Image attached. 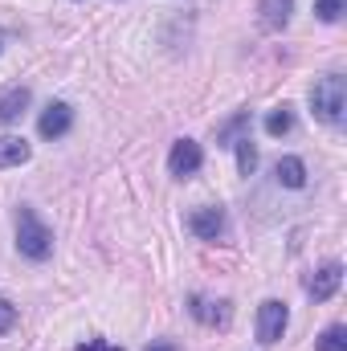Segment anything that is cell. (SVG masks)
<instances>
[{
  "instance_id": "obj_1",
  "label": "cell",
  "mask_w": 347,
  "mask_h": 351,
  "mask_svg": "<svg viewBox=\"0 0 347 351\" xmlns=\"http://www.w3.org/2000/svg\"><path fill=\"white\" fill-rule=\"evenodd\" d=\"M16 250L29 262H45L53 254V233L45 229V221L29 204H21V213H16Z\"/></svg>"
},
{
  "instance_id": "obj_2",
  "label": "cell",
  "mask_w": 347,
  "mask_h": 351,
  "mask_svg": "<svg viewBox=\"0 0 347 351\" xmlns=\"http://www.w3.org/2000/svg\"><path fill=\"white\" fill-rule=\"evenodd\" d=\"M311 110H315V119H323V123H331V127L344 123V110H347L344 74H323V78L311 86Z\"/></svg>"
},
{
  "instance_id": "obj_3",
  "label": "cell",
  "mask_w": 347,
  "mask_h": 351,
  "mask_svg": "<svg viewBox=\"0 0 347 351\" xmlns=\"http://www.w3.org/2000/svg\"><path fill=\"white\" fill-rule=\"evenodd\" d=\"M286 323H290L286 302L265 298V302L258 306V339H261V343H278V339H282V331H286Z\"/></svg>"
},
{
  "instance_id": "obj_4",
  "label": "cell",
  "mask_w": 347,
  "mask_h": 351,
  "mask_svg": "<svg viewBox=\"0 0 347 351\" xmlns=\"http://www.w3.org/2000/svg\"><path fill=\"white\" fill-rule=\"evenodd\" d=\"M200 164H204L200 143H196V139H176V143H172V156H168V172L184 180V176H196V172H200Z\"/></svg>"
},
{
  "instance_id": "obj_5",
  "label": "cell",
  "mask_w": 347,
  "mask_h": 351,
  "mask_svg": "<svg viewBox=\"0 0 347 351\" xmlns=\"http://www.w3.org/2000/svg\"><path fill=\"white\" fill-rule=\"evenodd\" d=\"M70 127H74V110H70V102H49V106L41 110V119H37V131H41L45 139H62Z\"/></svg>"
},
{
  "instance_id": "obj_6",
  "label": "cell",
  "mask_w": 347,
  "mask_h": 351,
  "mask_svg": "<svg viewBox=\"0 0 347 351\" xmlns=\"http://www.w3.org/2000/svg\"><path fill=\"white\" fill-rule=\"evenodd\" d=\"M188 229H192L200 241H217V237L225 233V208H217V204L196 208V213L188 217Z\"/></svg>"
},
{
  "instance_id": "obj_7",
  "label": "cell",
  "mask_w": 347,
  "mask_h": 351,
  "mask_svg": "<svg viewBox=\"0 0 347 351\" xmlns=\"http://www.w3.org/2000/svg\"><path fill=\"white\" fill-rule=\"evenodd\" d=\"M339 282H344V265L331 262V265H323V269H315V274L307 278V294H311L315 302H327V298L339 290Z\"/></svg>"
},
{
  "instance_id": "obj_8",
  "label": "cell",
  "mask_w": 347,
  "mask_h": 351,
  "mask_svg": "<svg viewBox=\"0 0 347 351\" xmlns=\"http://www.w3.org/2000/svg\"><path fill=\"white\" fill-rule=\"evenodd\" d=\"M290 12H294V0H261L258 4V21L265 33H282L290 25Z\"/></svg>"
},
{
  "instance_id": "obj_9",
  "label": "cell",
  "mask_w": 347,
  "mask_h": 351,
  "mask_svg": "<svg viewBox=\"0 0 347 351\" xmlns=\"http://www.w3.org/2000/svg\"><path fill=\"white\" fill-rule=\"evenodd\" d=\"M192 319L204 323V327H225L229 323V306L225 302H204V298H192Z\"/></svg>"
},
{
  "instance_id": "obj_10",
  "label": "cell",
  "mask_w": 347,
  "mask_h": 351,
  "mask_svg": "<svg viewBox=\"0 0 347 351\" xmlns=\"http://www.w3.org/2000/svg\"><path fill=\"white\" fill-rule=\"evenodd\" d=\"M29 106V86H12L0 94V123H16Z\"/></svg>"
},
{
  "instance_id": "obj_11",
  "label": "cell",
  "mask_w": 347,
  "mask_h": 351,
  "mask_svg": "<svg viewBox=\"0 0 347 351\" xmlns=\"http://www.w3.org/2000/svg\"><path fill=\"white\" fill-rule=\"evenodd\" d=\"M29 156L33 152H29V143L21 135H0V168H21Z\"/></svg>"
},
{
  "instance_id": "obj_12",
  "label": "cell",
  "mask_w": 347,
  "mask_h": 351,
  "mask_svg": "<svg viewBox=\"0 0 347 351\" xmlns=\"http://www.w3.org/2000/svg\"><path fill=\"white\" fill-rule=\"evenodd\" d=\"M274 172H278V184H286V188H302L307 184V164L298 156H282Z\"/></svg>"
},
{
  "instance_id": "obj_13",
  "label": "cell",
  "mask_w": 347,
  "mask_h": 351,
  "mask_svg": "<svg viewBox=\"0 0 347 351\" xmlns=\"http://www.w3.org/2000/svg\"><path fill=\"white\" fill-rule=\"evenodd\" d=\"M290 127H294V114H290V106H278V110H270V114H265V135L282 139Z\"/></svg>"
},
{
  "instance_id": "obj_14",
  "label": "cell",
  "mask_w": 347,
  "mask_h": 351,
  "mask_svg": "<svg viewBox=\"0 0 347 351\" xmlns=\"http://www.w3.org/2000/svg\"><path fill=\"white\" fill-rule=\"evenodd\" d=\"M233 147H237V172L254 176V168H258V147H254V139L246 135V139H237Z\"/></svg>"
},
{
  "instance_id": "obj_15",
  "label": "cell",
  "mask_w": 347,
  "mask_h": 351,
  "mask_svg": "<svg viewBox=\"0 0 347 351\" xmlns=\"http://www.w3.org/2000/svg\"><path fill=\"white\" fill-rule=\"evenodd\" d=\"M315 348L319 351H347V331L339 327V323H331V327L315 339Z\"/></svg>"
},
{
  "instance_id": "obj_16",
  "label": "cell",
  "mask_w": 347,
  "mask_h": 351,
  "mask_svg": "<svg viewBox=\"0 0 347 351\" xmlns=\"http://www.w3.org/2000/svg\"><path fill=\"white\" fill-rule=\"evenodd\" d=\"M347 0H315V16L323 21V25H335L339 16H344Z\"/></svg>"
},
{
  "instance_id": "obj_17",
  "label": "cell",
  "mask_w": 347,
  "mask_h": 351,
  "mask_svg": "<svg viewBox=\"0 0 347 351\" xmlns=\"http://www.w3.org/2000/svg\"><path fill=\"white\" fill-rule=\"evenodd\" d=\"M246 123H250V114H246V110H241V114H237V119H229V123H225V127H221V131H217V143H221V147H233V143H237V131H241V127H246Z\"/></svg>"
},
{
  "instance_id": "obj_18",
  "label": "cell",
  "mask_w": 347,
  "mask_h": 351,
  "mask_svg": "<svg viewBox=\"0 0 347 351\" xmlns=\"http://www.w3.org/2000/svg\"><path fill=\"white\" fill-rule=\"evenodd\" d=\"M12 327H16V306H12V302L0 294V335H8Z\"/></svg>"
},
{
  "instance_id": "obj_19",
  "label": "cell",
  "mask_w": 347,
  "mask_h": 351,
  "mask_svg": "<svg viewBox=\"0 0 347 351\" xmlns=\"http://www.w3.org/2000/svg\"><path fill=\"white\" fill-rule=\"evenodd\" d=\"M102 348H106L102 339H90V343H82V348H78V351H102Z\"/></svg>"
},
{
  "instance_id": "obj_20",
  "label": "cell",
  "mask_w": 347,
  "mask_h": 351,
  "mask_svg": "<svg viewBox=\"0 0 347 351\" xmlns=\"http://www.w3.org/2000/svg\"><path fill=\"white\" fill-rule=\"evenodd\" d=\"M147 351H180L176 343H156V348H147Z\"/></svg>"
},
{
  "instance_id": "obj_21",
  "label": "cell",
  "mask_w": 347,
  "mask_h": 351,
  "mask_svg": "<svg viewBox=\"0 0 347 351\" xmlns=\"http://www.w3.org/2000/svg\"><path fill=\"white\" fill-rule=\"evenodd\" d=\"M102 351H123V348H102Z\"/></svg>"
}]
</instances>
